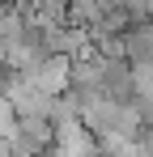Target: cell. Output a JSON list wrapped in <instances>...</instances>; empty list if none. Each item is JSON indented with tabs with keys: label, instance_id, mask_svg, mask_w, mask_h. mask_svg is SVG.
<instances>
[{
	"label": "cell",
	"instance_id": "obj_3",
	"mask_svg": "<svg viewBox=\"0 0 153 157\" xmlns=\"http://www.w3.org/2000/svg\"><path fill=\"white\" fill-rule=\"evenodd\" d=\"M22 128V115H17V106L4 98V89H0V140H13Z\"/></svg>",
	"mask_w": 153,
	"mask_h": 157
},
{
	"label": "cell",
	"instance_id": "obj_2",
	"mask_svg": "<svg viewBox=\"0 0 153 157\" xmlns=\"http://www.w3.org/2000/svg\"><path fill=\"white\" fill-rule=\"evenodd\" d=\"M51 157H102V140L85 128V119L55 123V149Z\"/></svg>",
	"mask_w": 153,
	"mask_h": 157
},
{
	"label": "cell",
	"instance_id": "obj_4",
	"mask_svg": "<svg viewBox=\"0 0 153 157\" xmlns=\"http://www.w3.org/2000/svg\"><path fill=\"white\" fill-rule=\"evenodd\" d=\"M140 149H145V157H153V123L140 132Z\"/></svg>",
	"mask_w": 153,
	"mask_h": 157
},
{
	"label": "cell",
	"instance_id": "obj_1",
	"mask_svg": "<svg viewBox=\"0 0 153 157\" xmlns=\"http://www.w3.org/2000/svg\"><path fill=\"white\" fill-rule=\"evenodd\" d=\"M4 98L17 106L22 119H51V106H55V98L47 89H38L34 77H17V72L4 77Z\"/></svg>",
	"mask_w": 153,
	"mask_h": 157
}]
</instances>
